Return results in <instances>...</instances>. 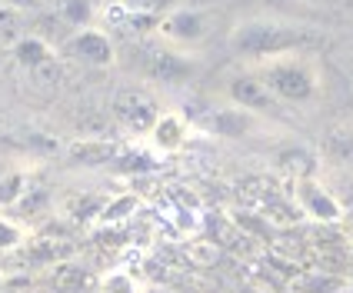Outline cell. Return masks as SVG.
Instances as JSON below:
<instances>
[{
    "mask_svg": "<svg viewBox=\"0 0 353 293\" xmlns=\"http://www.w3.org/2000/svg\"><path fill=\"white\" fill-rule=\"evenodd\" d=\"M230 50L240 57L254 60H280V57H296V54H314L320 50L327 37L316 30L314 23H300V20L287 17H247L236 20L230 27Z\"/></svg>",
    "mask_w": 353,
    "mask_h": 293,
    "instance_id": "6da1fadb",
    "label": "cell"
},
{
    "mask_svg": "<svg viewBox=\"0 0 353 293\" xmlns=\"http://www.w3.org/2000/svg\"><path fill=\"white\" fill-rule=\"evenodd\" d=\"M263 83L283 103H310L316 97V90H320L316 70H314V63L307 60V54L270 60L267 63V74H263Z\"/></svg>",
    "mask_w": 353,
    "mask_h": 293,
    "instance_id": "7a4b0ae2",
    "label": "cell"
},
{
    "mask_svg": "<svg viewBox=\"0 0 353 293\" xmlns=\"http://www.w3.org/2000/svg\"><path fill=\"white\" fill-rule=\"evenodd\" d=\"M157 30L170 47L183 50V47H196L210 37V17L196 7H174L157 20Z\"/></svg>",
    "mask_w": 353,
    "mask_h": 293,
    "instance_id": "3957f363",
    "label": "cell"
},
{
    "mask_svg": "<svg viewBox=\"0 0 353 293\" xmlns=\"http://www.w3.org/2000/svg\"><path fill=\"white\" fill-rule=\"evenodd\" d=\"M143 77L154 83H187L194 77V60L187 57L180 47H154L143 57Z\"/></svg>",
    "mask_w": 353,
    "mask_h": 293,
    "instance_id": "277c9868",
    "label": "cell"
},
{
    "mask_svg": "<svg viewBox=\"0 0 353 293\" xmlns=\"http://www.w3.org/2000/svg\"><path fill=\"white\" fill-rule=\"evenodd\" d=\"M157 117H160V110H157V103H154V97H147L140 90H123L114 100V123H120L130 134H150Z\"/></svg>",
    "mask_w": 353,
    "mask_h": 293,
    "instance_id": "5b68a950",
    "label": "cell"
},
{
    "mask_svg": "<svg viewBox=\"0 0 353 293\" xmlns=\"http://www.w3.org/2000/svg\"><path fill=\"white\" fill-rule=\"evenodd\" d=\"M67 50L80 60V63H87V67H110L114 60H117V50H114V40L107 30H100V27H83V30H74L70 40H67Z\"/></svg>",
    "mask_w": 353,
    "mask_h": 293,
    "instance_id": "8992f818",
    "label": "cell"
},
{
    "mask_svg": "<svg viewBox=\"0 0 353 293\" xmlns=\"http://www.w3.org/2000/svg\"><path fill=\"white\" fill-rule=\"evenodd\" d=\"M227 97L234 107H243V110H250V114H274L276 103L280 100L274 97V90L263 83L260 77H250V74H240L227 83Z\"/></svg>",
    "mask_w": 353,
    "mask_h": 293,
    "instance_id": "52a82bcc",
    "label": "cell"
},
{
    "mask_svg": "<svg viewBox=\"0 0 353 293\" xmlns=\"http://www.w3.org/2000/svg\"><path fill=\"white\" fill-rule=\"evenodd\" d=\"M296 200H300L303 214L320 220V223H336V220L343 216L340 200H336L327 187H320L316 180H310V176H300V180H296Z\"/></svg>",
    "mask_w": 353,
    "mask_h": 293,
    "instance_id": "ba28073f",
    "label": "cell"
},
{
    "mask_svg": "<svg viewBox=\"0 0 353 293\" xmlns=\"http://www.w3.org/2000/svg\"><path fill=\"white\" fill-rule=\"evenodd\" d=\"M203 127H207L210 134H216V137L240 140V137H247V134H254L256 114L243 110V107H223V110H214Z\"/></svg>",
    "mask_w": 353,
    "mask_h": 293,
    "instance_id": "9c48e42d",
    "label": "cell"
},
{
    "mask_svg": "<svg viewBox=\"0 0 353 293\" xmlns=\"http://www.w3.org/2000/svg\"><path fill=\"white\" fill-rule=\"evenodd\" d=\"M67 156H70V163H77V167H103V163H114L120 156V150L114 140L80 137L67 147Z\"/></svg>",
    "mask_w": 353,
    "mask_h": 293,
    "instance_id": "30bf717a",
    "label": "cell"
},
{
    "mask_svg": "<svg viewBox=\"0 0 353 293\" xmlns=\"http://www.w3.org/2000/svg\"><path fill=\"white\" fill-rule=\"evenodd\" d=\"M14 60L27 70H43L54 63V47L47 43L43 37H34V34H23V37L14 40Z\"/></svg>",
    "mask_w": 353,
    "mask_h": 293,
    "instance_id": "8fae6325",
    "label": "cell"
},
{
    "mask_svg": "<svg viewBox=\"0 0 353 293\" xmlns=\"http://www.w3.org/2000/svg\"><path fill=\"white\" fill-rule=\"evenodd\" d=\"M147 137H150V143L157 147L160 154H176L187 143V123L176 117V114H160L154 130Z\"/></svg>",
    "mask_w": 353,
    "mask_h": 293,
    "instance_id": "7c38bea8",
    "label": "cell"
},
{
    "mask_svg": "<svg viewBox=\"0 0 353 293\" xmlns=\"http://www.w3.org/2000/svg\"><path fill=\"white\" fill-rule=\"evenodd\" d=\"M47 283L57 293H83L94 283V276H90V270H83L80 263L60 260V263H54V267L47 270Z\"/></svg>",
    "mask_w": 353,
    "mask_h": 293,
    "instance_id": "4fadbf2b",
    "label": "cell"
},
{
    "mask_svg": "<svg viewBox=\"0 0 353 293\" xmlns=\"http://www.w3.org/2000/svg\"><path fill=\"white\" fill-rule=\"evenodd\" d=\"M323 154L336 160V163H347L353 167V127L347 123H336L323 134Z\"/></svg>",
    "mask_w": 353,
    "mask_h": 293,
    "instance_id": "5bb4252c",
    "label": "cell"
},
{
    "mask_svg": "<svg viewBox=\"0 0 353 293\" xmlns=\"http://www.w3.org/2000/svg\"><path fill=\"white\" fill-rule=\"evenodd\" d=\"M137 207H140V196L137 194H117V196H110L107 203H103V210H100V223H123L130 214H137Z\"/></svg>",
    "mask_w": 353,
    "mask_h": 293,
    "instance_id": "9a60e30c",
    "label": "cell"
},
{
    "mask_svg": "<svg viewBox=\"0 0 353 293\" xmlns=\"http://www.w3.org/2000/svg\"><path fill=\"white\" fill-rule=\"evenodd\" d=\"M27 194H30V187H27V174H20V170H7V174H0V207H17Z\"/></svg>",
    "mask_w": 353,
    "mask_h": 293,
    "instance_id": "2e32d148",
    "label": "cell"
},
{
    "mask_svg": "<svg viewBox=\"0 0 353 293\" xmlns=\"http://www.w3.org/2000/svg\"><path fill=\"white\" fill-rule=\"evenodd\" d=\"M60 17L67 20L70 27H90V20H94V0H60Z\"/></svg>",
    "mask_w": 353,
    "mask_h": 293,
    "instance_id": "e0dca14e",
    "label": "cell"
},
{
    "mask_svg": "<svg viewBox=\"0 0 353 293\" xmlns=\"http://www.w3.org/2000/svg\"><path fill=\"white\" fill-rule=\"evenodd\" d=\"M100 293H140V283L127 270H107L100 276Z\"/></svg>",
    "mask_w": 353,
    "mask_h": 293,
    "instance_id": "ac0fdd59",
    "label": "cell"
},
{
    "mask_svg": "<svg viewBox=\"0 0 353 293\" xmlns=\"http://www.w3.org/2000/svg\"><path fill=\"white\" fill-rule=\"evenodd\" d=\"M23 240V227L10 216H0V250H14Z\"/></svg>",
    "mask_w": 353,
    "mask_h": 293,
    "instance_id": "d6986e66",
    "label": "cell"
},
{
    "mask_svg": "<svg viewBox=\"0 0 353 293\" xmlns=\"http://www.w3.org/2000/svg\"><path fill=\"white\" fill-rule=\"evenodd\" d=\"M0 3H3V7H7V10H37L40 7V0H0Z\"/></svg>",
    "mask_w": 353,
    "mask_h": 293,
    "instance_id": "ffe728a7",
    "label": "cell"
},
{
    "mask_svg": "<svg viewBox=\"0 0 353 293\" xmlns=\"http://www.w3.org/2000/svg\"><path fill=\"white\" fill-rule=\"evenodd\" d=\"M140 293H170V290H167V287H157V283H143Z\"/></svg>",
    "mask_w": 353,
    "mask_h": 293,
    "instance_id": "44dd1931",
    "label": "cell"
},
{
    "mask_svg": "<svg viewBox=\"0 0 353 293\" xmlns=\"http://www.w3.org/2000/svg\"><path fill=\"white\" fill-rule=\"evenodd\" d=\"M0 280H3V274H0Z\"/></svg>",
    "mask_w": 353,
    "mask_h": 293,
    "instance_id": "7402d4cb",
    "label": "cell"
}]
</instances>
